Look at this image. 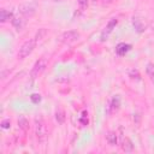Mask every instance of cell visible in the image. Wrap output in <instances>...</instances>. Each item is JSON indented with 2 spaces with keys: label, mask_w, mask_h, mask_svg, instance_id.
<instances>
[{
  "label": "cell",
  "mask_w": 154,
  "mask_h": 154,
  "mask_svg": "<svg viewBox=\"0 0 154 154\" xmlns=\"http://www.w3.org/2000/svg\"><path fill=\"white\" fill-rule=\"evenodd\" d=\"M117 23H118V20L116 19V18H112L108 23H107V25H106V28H105V30L102 31V34H101V40L102 41H105V40H107V37H108V35L113 31V28L117 25Z\"/></svg>",
  "instance_id": "cell-6"
},
{
  "label": "cell",
  "mask_w": 154,
  "mask_h": 154,
  "mask_svg": "<svg viewBox=\"0 0 154 154\" xmlns=\"http://www.w3.org/2000/svg\"><path fill=\"white\" fill-rule=\"evenodd\" d=\"M146 72H147V75L149 77V79L152 81V83H154V64L148 63L147 67H146Z\"/></svg>",
  "instance_id": "cell-13"
},
{
  "label": "cell",
  "mask_w": 154,
  "mask_h": 154,
  "mask_svg": "<svg viewBox=\"0 0 154 154\" xmlns=\"http://www.w3.org/2000/svg\"><path fill=\"white\" fill-rule=\"evenodd\" d=\"M102 2H103V4H111L112 0H102Z\"/></svg>",
  "instance_id": "cell-22"
},
{
  "label": "cell",
  "mask_w": 154,
  "mask_h": 154,
  "mask_svg": "<svg viewBox=\"0 0 154 154\" xmlns=\"http://www.w3.org/2000/svg\"><path fill=\"white\" fill-rule=\"evenodd\" d=\"M55 120L58 122V124H64L65 123V112L61 108H58L55 111Z\"/></svg>",
  "instance_id": "cell-12"
},
{
  "label": "cell",
  "mask_w": 154,
  "mask_h": 154,
  "mask_svg": "<svg viewBox=\"0 0 154 154\" xmlns=\"http://www.w3.org/2000/svg\"><path fill=\"white\" fill-rule=\"evenodd\" d=\"M18 126H19L22 130L26 131V130L29 129V122H28V119L24 118V117H19V119H18Z\"/></svg>",
  "instance_id": "cell-14"
},
{
  "label": "cell",
  "mask_w": 154,
  "mask_h": 154,
  "mask_svg": "<svg viewBox=\"0 0 154 154\" xmlns=\"http://www.w3.org/2000/svg\"><path fill=\"white\" fill-rule=\"evenodd\" d=\"M119 108V97L118 96H114L112 99V109L113 111H117Z\"/></svg>",
  "instance_id": "cell-17"
},
{
  "label": "cell",
  "mask_w": 154,
  "mask_h": 154,
  "mask_svg": "<svg viewBox=\"0 0 154 154\" xmlns=\"http://www.w3.org/2000/svg\"><path fill=\"white\" fill-rule=\"evenodd\" d=\"M35 46H36V40H35V38L29 40V41H25V42L22 45V47L19 48V52H18V57H19V59H24V58H26V57L34 51Z\"/></svg>",
  "instance_id": "cell-2"
},
{
  "label": "cell",
  "mask_w": 154,
  "mask_h": 154,
  "mask_svg": "<svg viewBox=\"0 0 154 154\" xmlns=\"http://www.w3.org/2000/svg\"><path fill=\"white\" fill-rule=\"evenodd\" d=\"M53 1H55V2H57V1H63V0H53Z\"/></svg>",
  "instance_id": "cell-23"
},
{
  "label": "cell",
  "mask_w": 154,
  "mask_h": 154,
  "mask_svg": "<svg viewBox=\"0 0 154 154\" xmlns=\"http://www.w3.org/2000/svg\"><path fill=\"white\" fill-rule=\"evenodd\" d=\"M18 10H19V12H20L23 16H25V17L29 16V17H30V16H32V14L35 13V11H36V5L32 4V2H25V4L19 5Z\"/></svg>",
  "instance_id": "cell-5"
},
{
  "label": "cell",
  "mask_w": 154,
  "mask_h": 154,
  "mask_svg": "<svg viewBox=\"0 0 154 154\" xmlns=\"http://www.w3.org/2000/svg\"><path fill=\"white\" fill-rule=\"evenodd\" d=\"M122 148H123V150H124L125 153H131V152L134 150V144H132V142H131L129 138H125V140L123 141Z\"/></svg>",
  "instance_id": "cell-11"
},
{
  "label": "cell",
  "mask_w": 154,
  "mask_h": 154,
  "mask_svg": "<svg viewBox=\"0 0 154 154\" xmlns=\"http://www.w3.org/2000/svg\"><path fill=\"white\" fill-rule=\"evenodd\" d=\"M24 24H25V20L22 18V17H14L13 19H12V25L16 28V30H22L23 29V26H24Z\"/></svg>",
  "instance_id": "cell-8"
},
{
  "label": "cell",
  "mask_w": 154,
  "mask_h": 154,
  "mask_svg": "<svg viewBox=\"0 0 154 154\" xmlns=\"http://www.w3.org/2000/svg\"><path fill=\"white\" fill-rule=\"evenodd\" d=\"M78 38H79V32L76 31V30L65 31V32L61 35V37H60L61 42H64V43H72V42L77 41Z\"/></svg>",
  "instance_id": "cell-4"
},
{
  "label": "cell",
  "mask_w": 154,
  "mask_h": 154,
  "mask_svg": "<svg viewBox=\"0 0 154 154\" xmlns=\"http://www.w3.org/2000/svg\"><path fill=\"white\" fill-rule=\"evenodd\" d=\"M47 135H48V129H47L46 123L43 122L41 117H36L35 118V136L38 143H45L47 140Z\"/></svg>",
  "instance_id": "cell-1"
},
{
  "label": "cell",
  "mask_w": 154,
  "mask_h": 154,
  "mask_svg": "<svg viewBox=\"0 0 154 154\" xmlns=\"http://www.w3.org/2000/svg\"><path fill=\"white\" fill-rule=\"evenodd\" d=\"M130 48H131V46H130V45L119 43V45L117 46V48H116V53H117L118 55H124V54H125Z\"/></svg>",
  "instance_id": "cell-9"
},
{
  "label": "cell",
  "mask_w": 154,
  "mask_h": 154,
  "mask_svg": "<svg viewBox=\"0 0 154 154\" xmlns=\"http://www.w3.org/2000/svg\"><path fill=\"white\" fill-rule=\"evenodd\" d=\"M78 5H79V8L82 11H84L88 6V0H78Z\"/></svg>",
  "instance_id": "cell-19"
},
{
  "label": "cell",
  "mask_w": 154,
  "mask_h": 154,
  "mask_svg": "<svg viewBox=\"0 0 154 154\" xmlns=\"http://www.w3.org/2000/svg\"><path fill=\"white\" fill-rule=\"evenodd\" d=\"M47 64H48L47 59H45V58L38 59V60L34 64V66H32V69H31V72H30L31 78H37V77H38V76H40V75L46 70Z\"/></svg>",
  "instance_id": "cell-3"
},
{
  "label": "cell",
  "mask_w": 154,
  "mask_h": 154,
  "mask_svg": "<svg viewBox=\"0 0 154 154\" xmlns=\"http://www.w3.org/2000/svg\"><path fill=\"white\" fill-rule=\"evenodd\" d=\"M30 99H31V101L32 102H40V100H41V95L40 94H32L31 96H30Z\"/></svg>",
  "instance_id": "cell-20"
},
{
  "label": "cell",
  "mask_w": 154,
  "mask_h": 154,
  "mask_svg": "<svg viewBox=\"0 0 154 154\" xmlns=\"http://www.w3.org/2000/svg\"><path fill=\"white\" fill-rule=\"evenodd\" d=\"M129 76H130L131 78H137V79L140 78V73H138V71H137V70H134V69L129 71Z\"/></svg>",
  "instance_id": "cell-18"
},
{
  "label": "cell",
  "mask_w": 154,
  "mask_h": 154,
  "mask_svg": "<svg viewBox=\"0 0 154 154\" xmlns=\"http://www.w3.org/2000/svg\"><path fill=\"white\" fill-rule=\"evenodd\" d=\"M12 17V13L11 12H8L7 10H1L0 11V20L4 23V22H6L7 19H10Z\"/></svg>",
  "instance_id": "cell-15"
},
{
  "label": "cell",
  "mask_w": 154,
  "mask_h": 154,
  "mask_svg": "<svg viewBox=\"0 0 154 154\" xmlns=\"http://www.w3.org/2000/svg\"><path fill=\"white\" fill-rule=\"evenodd\" d=\"M106 141L109 146H116L117 144V134L114 131H108L106 135Z\"/></svg>",
  "instance_id": "cell-10"
},
{
  "label": "cell",
  "mask_w": 154,
  "mask_h": 154,
  "mask_svg": "<svg viewBox=\"0 0 154 154\" xmlns=\"http://www.w3.org/2000/svg\"><path fill=\"white\" fill-rule=\"evenodd\" d=\"M132 24H134L135 29H136L138 32H142V31H144V29H146V24H144L143 19L140 18V17H134V18H132Z\"/></svg>",
  "instance_id": "cell-7"
},
{
  "label": "cell",
  "mask_w": 154,
  "mask_h": 154,
  "mask_svg": "<svg viewBox=\"0 0 154 154\" xmlns=\"http://www.w3.org/2000/svg\"><path fill=\"white\" fill-rule=\"evenodd\" d=\"M11 126V122L10 120H2L1 122V128L2 129H8Z\"/></svg>",
  "instance_id": "cell-21"
},
{
  "label": "cell",
  "mask_w": 154,
  "mask_h": 154,
  "mask_svg": "<svg viewBox=\"0 0 154 154\" xmlns=\"http://www.w3.org/2000/svg\"><path fill=\"white\" fill-rule=\"evenodd\" d=\"M46 34H47V30H46L45 28L38 29V31L36 32V37H35V40H36V41H37V40H42V38L46 36Z\"/></svg>",
  "instance_id": "cell-16"
}]
</instances>
